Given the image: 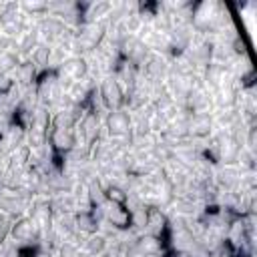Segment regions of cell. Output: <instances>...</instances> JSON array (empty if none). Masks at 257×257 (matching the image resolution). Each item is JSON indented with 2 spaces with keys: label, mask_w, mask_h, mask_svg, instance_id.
<instances>
[{
  "label": "cell",
  "mask_w": 257,
  "mask_h": 257,
  "mask_svg": "<svg viewBox=\"0 0 257 257\" xmlns=\"http://www.w3.org/2000/svg\"><path fill=\"white\" fill-rule=\"evenodd\" d=\"M108 28L102 22H82L78 28H74V38H72V56H82V54H92L96 52L102 42L106 40Z\"/></svg>",
  "instance_id": "cell-1"
},
{
  "label": "cell",
  "mask_w": 257,
  "mask_h": 257,
  "mask_svg": "<svg viewBox=\"0 0 257 257\" xmlns=\"http://www.w3.org/2000/svg\"><path fill=\"white\" fill-rule=\"evenodd\" d=\"M104 133L108 139L120 141L124 145H133V116L128 110H110L104 116Z\"/></svg>",
  "instance_id": "cell-2"
},
{
  "label": "cell",
  "mask_w": 257,
  "mask_h": 257,
  "mask_svg": "<svg viewBox=\"0 0 257 257\" xmlns=\"http://www.w3.org/2000/svg\"><path fill=\"white\" fill-rule=\"evenodd\" d=\"M16 247H32L40 243V229L38 225L28 217V215H20L10 223V235H8Z\"/></svg>",
  "instance_id": "cell-3"
},
{
  "label": "cell",
  "mask_w": 257,
  "mask_h": 257,
  "mask_svg": "<svg viewBox=\"0 0 257 257\" xmlns=\"http://www.w3.org/2000/svg\"><path fill=\"white\" fill-rule=\"evenodd\" d=\"M76 135L82 139V145L92 147L96 141H100L102 135V120L96 108H92L90 104L84 108L78 124H76Z\"/></svg>",
  "instance_id": "cell-4"
},
{
  "label": "cell",
  "mask_w": 257,
  "mask_h": 257,
  "mask_svg": "<svg viewBox=\"0 0 257 257\" xmlns=\"http://www.w3.org/2000/svg\"><path fill=\"white\" fill-rule=\"evenodd\" d=\"M98 98L102 100L104 108L110 110H120L124 106V86L116 80V76H104L96 88Z\"/></svg>",
  "instance_id": "cell-5"
},
{
  "label": "cell",
  "mask_w": 257,
  "mask_h": 257,
  "mask_svg": "<svg viewBox=\"0 0 257 257\" xmlns=\"http://www.w3.org/2000/svg\"><path fill=\"white\" fill-rule=\"evenodd\" d=\"M48 143H50V147H52L54 153L66 157L78 145L76 126H50Z\"/></svg>",
  "instance_id": "cell-6"
},
{
  "label": "cell",
  "mask_w": 257,
  "mask_h": 257,
  "mask_svg": "<svg viewBox=\"0 0 257 257\" xmlns=\"http://www.w3.org/2000/svg\"><path fill=\"white\" fill-rule=\"evenodd\" d=\"M100 217L106 221V225L112 227V231H128L131 229V209L124 205H114V203H104L98 207Z\"/></svg>",
  "instance_id": "cell-7"
},
{
  "label": "cell",
  "mask_w": 257,
  "mask_h": 257,
  "mask_svg": "<svg viewBox=\"0 0 257 257\" xmlns=\"http://www.w3.org/2000/svg\"><path fill=\"white\" fill-rule=\"evenodd\" d=\"M215 133L213 112H195L189 116L187 122V135L191 141H205Z\"/></svg>",
  "instance_id": "cell-8"
},
{
  "label": "cell",
  "mask_w": 257,
  "mask_h": 257,
  "mask_svg": "<svg viewBox=\"0 0 257 257\" xmlns=\"http://www.w3.org/2000/svg\"><path fill=\"white\" fill-rule=\"evenodd\" d=\"M36 30H38L40 42H44L48 46H54L64 36L68 26L60 18H56V16H44L40 22H36Z\"/></svg>",
  "instance_id": "cell-9"
},
{
  "label": "cell",
  "mask_w": 257,
  "mask_h": 257,
  "mask_svg": "<svg viewBox=\"0 0 257 257\" xmlns=\"http://www.w3.org/2000/svg\"><path fill=\"white\" fill-rule=\"evenodd\" d=\"M120 56L126 60V62H131L133 66H137V68H141L143 66V62L149 58V54H151V50L147 48V44L139 38V36H128L122 44H120Z\"/></svg>",
  "instance_id": "cell-10"
},
{
  "label": "cell",
  "mask_w": 257,
  "mask_h": 257,
  "mask_svg": "<svg viewBox=\"0 0 257 257\" xmlns=\"http://www.w3.org/2000/svg\"><path fill=\"white\" fill-rule=\"evenodd\" d=\"M241 181V171L237 167H219L213 171V183L219 187V191H237Z\"/></svg>",
  "instance_id": "cell-11"
},
{
  "label": "cell",
  "mask_w": 257,
  "mask_h": 257,
  "mask_svg": "<svg viewBox=\"0 0 257 257\" xmlns=\"http://www.w3.org/2000/svg\"><path fill=\"white\" fill-rule=\"evenodd\" d=\"M100 217L96 215V209L92 211H74V229L82 235H94L98 233Z\"/></svg>",
  "instance_id": "cell-12"
},
{
  "label": "cell",
  "mask_w": 257,
  "mask_h": 257,
  "mask_svg": "<svg viewBox=\"0 0 257 257\" xmlns=\"http://www.w3.org/2000/svg\"><path fill=\"white\" fill-rule=\"evenodd\" d=\"M167 229H169V219H167L165 211L159 209V207H149V217H147V227H145L147 235L163 239Z\"/></svg>",
  "instance_id": "cell-13"
},
{
  "label": "cell",
  "mask_w": 257,
  "mask_h": 257,
  "mask_svg": "<svg viewBox=\"0 0 257 257\" xmlns=\"http://www.w3.org/2000/svg\"><path fill=\"white\" fill-rule=\"evenodd\" d=\"M36 80H38V68L32 64V60L30 58L20 60V64L14 70V82L26 90V88H34Z\"/></svg>",
  "instance_id": "cell-14"
},
{
  "label": "cell",
  "mask_w": 257,
  "mask_h": 257,
  "mask_svg": "<svg viewBox=\"0 0 257 257\" xmlns=\"http://www.w3.org/2000/svg\"><path fill=\"white\" fill-rule=\"evenodd\" d=\"M106 247H108V237L102 233H94V235H88L84 239L82 253L86 257H100L106 253Z\"/></svg>",
  "instance_id": "cell-15"
},
{
  "label": "cell",
  "mask_w": 257,
  "mask_h": 257,
  "mask_svg": "<svg viewBox=\"0 0 257 257\" xmlns=\"http://www.w3.org/2000/svg\"><path fill=\"white\" fill-rule=\"evenodd\" d=\"M16 44H18V54H32V50L40 44V36H38V30L36 26L34 28H28L26 32H22L18 38H16Z\"/></svg>",
  "instance_id": "cell-16"
},
{
  "label": "cell",
  "mask_w": 257,
  "mask_h": 257,
  "mask_svg": "<svg viewBox=\"0 0 257 257\" xmlns=\"http://www.w3.org/2000/svg\"><path fill=\"white\" fill-rule=\"evenodd\" d=\"M30 60H32V64H34L36 68H40V70H46V68H48V70H50V64H52V46L40 42V44L32 50Z\"/></svg>",
  "instance_id": "cell-17"
},
{
  "label": "cell",
  "mask_w": 257,
  "mask_h": 257,
  "mask_svg": "<svg viewBox=\"0 0 257 257\" xmlns=\"http://www.w3.org/2000/svg\"><path fill=\"white\" fill-rule=\"evenodd\" d=\"M104 197L108 203H114V205H128L131 201V195L126 193L124 187L120 185H104Z\"/></svg>",
  "instance_id": "cell-18"
},
{
  "label": "cell",
  "mask_w": 257,
  "mask_h": 257,
  "mask_svg": "<svg viewBox=\"0 0 257 257\" xmlns=\"http://www.w3.org/2000/svg\"><path fill=\"white\" fill-rule=\"evenodd\" d=\"M147 217H149V207L143 205V203H137V205L131 209V229L145 231V227H147Z\"/></svg>",
  "instance_id": "cell-19"
},
{
  "label": "cell",
  "mask_w": 257,
  "mask_h": 257,
  "mask_svg": "<svg viewBox=\"0 0 257 257\" xmlns=\"http://www.w3.org/2000/svg\"><path fill=\"white\" fill-rule=\"evenodd\" d=\"M20 12L26 14V16L48 14V2H42V0H24V2H20Z\"/></svg>",
  "instance_id": "cell-20"
},
{
  "label": "cell",
  "mask_w": 257,
  "mask_h": 257,
  "mask_svg": "<svg viewBox=\"0 0 257 257\" xmlns=\"http://www.w3.org/2000/svg\"><path fill=\"white\" fill-rule=\"evenodd\" d=\"M18 64H20V54L18 52H8V54L0 56V76H6L10 72H14Z\"/></svg>",
  "instance_id": "cell-21"
},
{
  "label": "cell",
  "mask_w": 257,
  "mask_h": 257,
  "mask_svg": "<svg viewBox=\"0 0 257 257\" xmlns=\"http://www.w3.org/2000/svg\"><path fill=\"white\" fill-rule=\"evenodd\" d=\"M8 235H10V221L4 213H0V245H4Z\"/></svg>",
  "instance_id": "cell-22"
},
{
  "label": "cell",
  "mask_w": 257,
  "mask_h": 257,
  "mask_svg": "<svg viewBox=\"0 0 257 257\" xmlns=\"http://www.w3.org/2000/svg\"><path fill=\"white\" fill-rule=\"evenodd\" d=\"M100 257H108V255H100Z\"/></svg>",
  "instance_id": "cell-23"
},
{
  "label": "cell",
  "mask_w": 257,
  "mask_h": 257,
  "mask_svg": "<svg viewBox=\"0 0 257 257\" xmlns=\"http://www.w3.org/2000/svg\"><path fill=\"white\" fill-rule=\"evenodd\" d=\"M213 257H217V255H213Z\"/></svg>",
  "instance_id": "cell-24"
}]
</instances>
